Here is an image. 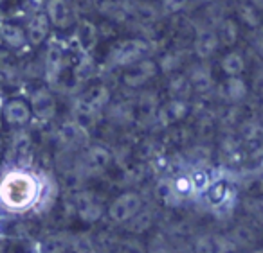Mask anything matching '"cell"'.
Returning a JSON list of instances; mask_svg holds the SVG:
<instances>
[{"label":"cell","instance_id":"6da1fadb","mask_svg":"<svg viewBox=\"0 0 263 253\" xmlns=\"http://www.w3.org/2000/svg\"><path fill=\"white\" fill-rule=\"evenodd\" d=\"M0 192H2V199L6 205L13 206V208H24L36 196V185L29 176L13 174L4 181Z\"/></svg>","mask_w":263,"mask_h":253},{"label":"cell","instance_id":"7a4b0ae2","mask_svg":"<svg viewBox=\"0 0 263 253\" xmlns=\"http://www.w3.org/2000/svg\"><path fill=\"white\" fill-rule=\"evenodd\" d=\"M141 208H143L141 196L136 194V192H126V194H121L117 199H114V203L110 205L108 214L116 223H126Z\"/></svg>","mask_w":263,"mask_h":253},{"label":"cell","instance_id":"3957f363","mask_svg":"<svg viewBox=\"0 0 263 253\" xmlns=\"http://www.w3.org/2000/svg\"><path fill=\"white\" fill-rule=\"evenodd\" d=\"M233 249V242H229L222 235L208 234L202 235L195 242V251L197 253H229Z\"/></svg>","mask_w":263,"mask_h":253},{"label":"cell","instance_id":"277c9868","mask_svg":"<svg viewBox=\"0 0 263 253\" xmlns=\"http://www.w3.org/2000/svg\"><path fill=\"white\" fill-rule=\"evenodd\" d=\"M146 51V45L143 41H124L114 52V59L121 65H128V63H134L136 59H139L141 56Z\"/></svg>","mask_w":263,"mask_h":253},{"label":"cell","instance_id":"5b68a950","mask_svg":"<svg viewBox=\"0 0 263 253\" xmlns=\"http://www.w3.org/2000/svg\"><path fill=\"white\" fill-rule=\"evenodd\" d=\"M155 70L157 69H155V65L152 61H141L130 72L124 74V83L128 87H139V85L146 83L150 77H154Z\"/></svg>","mask_w":263,"mask_h":253},{"label":"cell","instance_id":"8992f818","mask_svg":"<svg viewBox=\"0 0 263 253\" xmlns=\"http://www.w3.org/2000/svg\"><path fill=\"white\" fill-rule=\"evenodd\" d=\"M186 113H187L186 101H182V99H175V101H172V102H168V104L162 106L161 112H159V120H161L164 126H168V124L179 122Z\"/></svg>","mask_w":263,"mask_h":253},{"label":"cell","instance_id":"52a82bcc","mask_svg":"<svg viewBox=\"0 0 263 253\" xmlns=\"http://www.w3.org/2000/svg\"><path fill=\"white\" fill-rule=\"evenodd\" d=\"M216 47H218V38L213 33L200 34V36L197 38V41H195V51H197V54L200 56V58L211 56L213 52L216 51Z\"/></svg>","mask_w":263,"mask_h":253},{"label":"cell","instance_id":"ba28073f","mask_svg":"<svg viewBox=\"0 0 263 253\" xmlns=\"http://www.w3.org/2000/svg\"><path fill=\"white\" fill-rule=\"evenodd\" d=\"M110 153L105 147H92L87 155V163L92 171H103L110 163Z\"/></svg>","mask_w":263,"mask_h":253},{"label":"cell","instance_id":"9c48e42d","mask_svg":"<svg viewBox=\"0 0 263 253\" xmlns=\"http://www.w3.org/2000/svg\"><path fill=\"white\" fill-rule=\"evenodd\" d=\"M152 221H154L152 219V212L141 208L132 219L126 221V224H128V230L134 231V234H143V231H146L152 226Z\"/></svg>","mask_w":263,"mask_h":253},{"label":"cell","instance_id":"30bf717a","mask_svg":"<svg viewBox=\"0 0 263 253\" xmlns=\"http://www.w3.org/2000/svg\"><path fill=\"white\" fill-rule=\"evenodd\" d=\"M222 69L227 76L231 77H236L238 74H241V70L245 69V63H243V58H241L238 52H229V54L223 58L222 61Z\"/></svg>","mask_w":263,"mask_h":253},{"label":"cell","instance_id":"8fae6325","mask_svg":"<svg viewBox=\"0 0 263 253\" xmlns=\"http://www.w3.org/2000/svg\"><path fill=\"white\" fill-rule=\"evenodd\" d=\"M218 41H222L223 45H233L238 38V27L233 20H223L218 31Z\"/></svg>","mask_w":263,"mask_h":253},{"label":"cell","instance_id":"7c38bea8","mask_svg":"<svg viewBox=\"0 0 263 253\" xmlns=\"http://www.w3.org/2000/svg\"><path fill=\"white\" fill-rule=\"evenodd\" d=\"M157 196L166 203V205H177V199H180V196L177 194L175 187L172 181H161L157 185Z\"/></svg>","mask_w":263,"mask_h":253},{"label":"cell","instance_id":"4fadbf2b","mask_svg":"<svg viewBox=\"0 0 263 253\" xmlns=\"http://www.w3.org/2000/svg\"><path fill=\"white\" fill-rule=\"evenodd\" d=\"M208 196L213 205H223L229 199V188L226 183H215L208 188Z\"/></svg>","mask_w":263,"mask_h":253},{"label":"cell","instance_id":"5bb4252c","mask_svg":"<svg viewBox=\"0 0 263 253\" xmlns=\"http://www.w3.org/2000/svg\"><path fill=\"white\" fill-rule=\"evenodd\" d=\"M227 94H229V97L233 99V101H240V99H243L245 94H247V87H245V83L240 77H231V79L227 81Z\"/></svg>","mask_w":263,"mask_h":253},{"label":"cell","instance_id":"9a60e30c","mask_svg":"<svg viewBox=\"0 0 263 253\" xmlns=\"http://www.w3.org/2000/svg\"><path fill=\"white\" fill-rule=\"evenodd\" d=\"M173 187H175V191H177V194H179V196H184V194H187V192L193 191V183H191L190 176L177 178V180L173 181Z\"/></svg>","mask_w":263,"mask_h":253},{"label":"cell","instance_id":"2e32d148","mask_svg":"<svg viewBox=\"0 0 263 253\" xmlns=\"http://www.w3.org/2000/svg\"><path fill=\"white\" fill-rule=\"evenodd\" d=\"M63 137L67 138L69 142H80L81 137H83V130L78 126H74V124H69V126L63 128Z\"/></svg>","mask_w":263,"mask_h":253},{"label":"cell","instance_id":"e0dca14e","mask_svg":"<svg viewBox=\"0 0 263 253\" xmlns=\"http://www.w3.org/2000/svg\"><path fill=\"white\" fill-rule=\"evenodd\" d=\"M191 87L197 90H205L209 87V72H197L191 76Z\"/></svg>","mask_w":263,"mask_h":253},{"label":"cell","instance_id":"ac0fdd59","mask_svg":"<svg viewBox=\"0 0 263 253\" xmlns=\"http://www.w3.org/2000/svg\"><path fill=\"white\" fill-rule=\"evenodd\" d=\"M121 253H144V249L139 242L126 241V242H123V246H121Z\"/></svg>","mask_w":263,"mask_h":253},{"label":"cell","instance_id":"d6986e66","mask_svg":"<svg viewBox=\"0 0 263 253\" xmlns=\"http://www.w3.org/2000/svg\"><path fill=\"white\" fill-rule=\"evenodd\" d=\"M184 4H186V0H164L162 2V6H164V9L168 13H177L179 9L184 8Z\"/></svg>","mask_w":263,"mask_h":253},{"label":"cell","instance_id":"ffe728a7","mask_svg":"<svg viewBox=\"0 0 263 253\" xmlns=\"http://www.w3.org/2000/svg\"><path fill=\"white\" fill-rule=\"evenodd\" d=\"M234 235L238 237V242H240V244H247V242L252 241V235L247 228H238V230H234Z\"/></svg>","mask_w":263,"mask_h":253},{"label":"cell","instance_id":"44dd1931","mask_svg":"<svg viewBox=\"0 0 263 253\" xmlns=\"http://www.w3.org/2000/svg\"><path fill=\"white\" fill-rule=\"evenodd\" d=\"M241 133H243V137H247V138H254V137H258V126H256L254 122H247L243 128H241Z\"/></svg>","mask_w":263,"mask_h":253},{"label":"cell","instance_id":"7402d4cb","mask_svg":"<svg viewBox=\"0 0 263 253\" xmlns=\"http://www.w3.org/2000/svg\"><path fill=\"white\" fill-rule=\"evenodd\" d=\"M148 253H170V251L164 248V246H152Z\"/></svg>","mask_w":263,"mask_h":253},{"label":"cell","instance_id":"603a6c76","mask_svg":"<svg viewBox=\"0 0 263 253\" xmlns=\"http://www.w3.org/2000/svg\"><path fill=\"white\" fill-rule=\"evenodd\" d=\"M258 44L263 47V27H261V31H259V33H258Z\"/></svg>","mask_w":263,"mask_h":253},{"label":"cell","instance_id":"cb8c5ba5","mask_svg":"<svg viewBox=\"0 0 263 253\" xmlns=\"http://www.w3.org/2000/svg\"><path fill=\"white\" fill-rule=\"evenodd\" d=\"M256 253H263V249H259V251H256Z\"/></svg>","mask_w":263,"mask_h":253}]
</instances>
